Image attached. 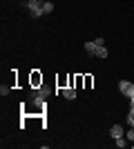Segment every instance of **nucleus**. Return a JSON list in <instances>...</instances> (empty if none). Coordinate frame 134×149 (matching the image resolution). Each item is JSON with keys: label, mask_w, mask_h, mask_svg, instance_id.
Listing matches in <instances>:
<instances>
[{"label": "nucleus", "mask_w": 134, "mask_h": 149, "mask_svg": "<svg viewBox=\"0 0 134 149\" xmlns=\"http://www.w3.org/2000/svg\"><path fill=\"white\" fill-rule=\"evenodd\" d=\"M25 7H27V11H29L32 18H43V16H45V11H43V0H27Z\"/></svg>", "instance_id": "f257e3e1"}, {"label": "nucleus", "mask_w": 134, "mask_h": 149, "mask_svg": "<svg viewBox=\"0 0 134 149\" xmlns=\"http://www.w3.org/2000/svg\"><path fill=\"white\" fill-rule=\"evenodd\" d=\"M119 91H121L125 98H132V96H134V82L121 80V82H119Z\"/></svg>", "instance_id": "f03ea898"}, {"label": "nucleus", "mask_w": 134, "mask_h": 149, "mask_svg": "<svg viewBox=\"0 0 134 149\" xmlns=\"http://www.w3.org/2000/svg\"><path fill=\"white\" fill-rule=\"evenodd\" d=\"M109 136L114 138V140H116V138H123V136H125V129H123L121 125H112V129H109Z\"/></svg>", "instance_id": "7ed1b4c3"}, {"label": "nucleus", "mask_w": 134, "mask_h": 149, "mask_svg": "<svg viewBox=\"0 0 134 149\" xmlns=\"http://www.w3.org/2000/svg\"><path fill=\"white\" fill-rule=\"evenodd\" d=\"M63 96L67 100H74V98H76V87H72V85H69V87H65L63 89Z\"/></svg>", "instance_id": "20e7f679"}, {"label": "nucleus", "mask_w": 134, "mask_h": 149, "mask_svg": "<svg viewBox=\"0 0 134 149\" xmlns=\"http://www.w3.org/2000/svg\"><path fill=\"white\" fill-rule=\"evenodd\" d=\"M96 49H98V45H96V42H85V51H87V54L96 56Z\"/></svg>", "instance_id": "39448f33"}, {"label": "nucleus", "mask_w": 134, "mask_h": 149, "mask_svg": "<svg viewBox=\"0 0 134 149\" xmlns=\"http://www.w3.org/2000/svg\"><path fill=\"white\" fill-rule=\"evenodd\" d=\"M107 56H109V54H107V49H105V45L96 49V58H107Z\"/></svg>", "instance_id": "423d86ee"}, {"label": "nucleus", "mask_w": 134, "mask_h": 149, "mask_svg": "<svg viewBox=\"0 0 134 149\" xmlns=\"http://www.w3.org/2000/svg\"><path fill=\"white\" fill-rule=\"evenodd\" d=\"M114 143H116V147H128V143H130V140H128V138H125V136H123V138H116V140H114Z\"/></svg>", "instance_id": "0eeeda50"}, {"label": "nucleus", "mask_w": 134, "mask_h": 149, "mask_svg": "<svg viewBox=\"0 0 134 149\" xmlns=\"http://www.w3.org/2000/svg\"><path fill=\"white\" fill-rule=\"evenodd\" d=\"M43 11H45V16H47V13H51V11H54V5L45 0V2H43Z\"/></svg>", "instance_id": "6e6552de"}, {"label": "nucleus", "mask_w": 134, "mask_h": 149, "mask_svg": "<svg viewBox=\"0 0 134 149\" xmlns=\"http://www.w3.org/2000/svg\"><path fill=\"white\" fill-rule=\"evenodd\" d=\"M38 82H43V78H40L38 74H34L32 76V85H34V87H38Z\"/></svg>", "instance_id": "1a4fd4ad"}, {"label": "nucleus", "mask_w": 134, "mask_h": 149, "mask_svg": "<svg viewBox=\"0 0 134 149\" xmlns=\"http://www.w3.org/2000/svg\"><path fill=\"white\" fill-rule=\"evenodd\" d=\"M125 138H128V140H132V143H134V127H130V129L125 131Z\"/></svg>", "instance_id": "9d476101"}, {"label": "nucleus", "mask_w": 134, "mask_h": 149, "mask_svg": "<svg viewBox=\"0 0 134 149\" xmlns=\"http://www.w3.org/2000/svg\"><path fill=\"white\" fill-rule=\"evenodd\" d=\"M128 125H130V127L134 125V111H130V113H128Z\"/></svg>", "instance_id": "9b49d317"}, {"label": "nucleus", "mask_w": 134, "mask_h": 149, "mask_svg": "<svg viewBox=\"0 0 134 149\" xmlns=\"http://www.w3.org/2000/svg\"><path fill=\"white\" fill-rule=\"evenodd\" d=\"M9 91H11V89H9V87H5V85L0 87V96H7V93H9Z\"/></svg>", "instance_id": "f8f14e48"}, {"label": "nucleus", "mask_w": 134, "mask_h": 149, "mask_svg": "<svg viewBox=\"0 0 134 149\" xmlns=\"http://www.w3.org/2000/svg\"><path fill=\"white\" fill-rule=\"evenodd\" d=\"M132 147H134V145H132Z\"/></svg>", "instance_id": "ddd939ff"}, {"label": "nucleus", "mask_w": 134, "mask_h": 149, "mask_svg": "<svg viewBox=\"0 0 134 149\" xmlns=\"http://www.w3.org/2000/svg\"><path fill=\"white\" fill-rule=\"evenodd\" d=\"M132 127H134V125H132Z\"/></svg>", "instance_id": "4468645a"}]
</instances>
